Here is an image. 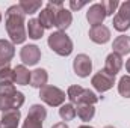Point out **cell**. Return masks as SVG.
<instances>
[{
    "label": "cell",
    "mask_w": 130,
    "mask_h": 128,
    "mask_svg": "<svg viewBox=\"0 0 130 128\" xmlns=\"http://www.w3.org/2000/svg\"><path fill=\"white\" fill-rule=\"evenodd\" d=\"M26 21H24V12L20 8V5H12L6 11V32L11 38L12 44H23L27 38L26 35Z\"/></svg>",
    "instance_id": "cell-1"
},
{
    "label": "cell",
    "mask_w": 130,
    "mask_h": 128,
    "mask_svg": "<svg viewBox=\"0 0 130 128\" xmlns=\"http://www.w3.org/2000/svg\"><path fill=\"white\" fill-rule=\"evenodd\" d=\"M52 51H55L59 56H70L73 53V41L65 32H53L48 36L47 41Z\"/></svg>",
    "instance_id": "cell-2"
},
{
    "label": "cell",
    "mask_w": 130,
    "mask_h": 128,
    "mask_svg": "<svg viewBox=\"0 0 130 128\" xmlns=\"http://www.w3.org/2000/svg\"><path fill=\"white\" fill-rule=\"evenodd\" d=\"M67 98L70 99V102L73 105H77V104H89V105H94L98 101V96L92 91L83 89L79 84H74V86H70L68 88Z\"/></svg>",
    "instance_id": "cell-3"
},
{
    "label": "cell",
    "mask_w": 130,
    "mask_h": 128,
    "mask_svg": "<svg viewBox=\"0 0 130 128\" xmlns=\"http://www.w3.org/2000/svg\"><path fill=\"white\" fill-rule=\"evenodd\" d=\"M39 98L50 107H59L65 102V92L56 86L45 84L44 88L39 89Z\"/></svg>",
    "instance_id": "cell-4"
},
{
    "label": "cell",
    "mask_w": 130,
    "mask_h": 128,
    "mask_svg": "<svg viewBox=\"0 0 130 128\" xmlns=\"http://www.w3.org/2000/svg\"><path fill=\"white\" fill-rule=\"evenodd\" d=\"M64 8V3L62 2H48L47 6L39 12V17H38V21L39 24L42 26V29H52L56 23V12Z\"/></svg>",
    "instance_id": "cell-5"
},
{
    "label": "cell",
    "mask_w": 130,
    "mask_h": 128,
    "mask_svg": "<svg viewBox=\"0 0 130 128\" xmlns=\"http://www.w3.org/2000/svg\"><path fill=\"white\" fill-rule=\"evenodd\" d=\"M113 83H115V78L110 77L109 74H106L103 69H100L97 74H94L92 78H91V84L94 86V89L97 92H100V94L107 92L109 89H112Z\"/></svg>",
    "instance_id": "cell-6"
},
{
    "label": "cell",
    "mask_w": 130,
    "mask_h": 128,
    "mask_svg": "<svg viewBox=\"0 0 130 128\" xmlns=\"http://www.w3.org/2000/svg\"><path fill=\"white\" fill-rule=\"evenodd\" d=\"M73 69L79 77H82V78L88 77L91 74V71H92L91 57L88 54H77L74 57V60H73Z\"/></svg>",
    "instance_id": "cell-7"
},
{
    "label": "cell",
    "mask_w": 130,
    "mask_h": 128,
    "mask_svg": "<svg viewBox=\"0 0 130 128\" xmlns=\"http://www.w3.org/2000/svg\"><path fill=\"white\" fill-rule=\"evenodd\" d=\"M20 57H21V62H23L24 66L26 65L33 66V65L38 63L39 59H41V50H39L38 45H33V44L24 45L21 48V51H20Z\"/></svg>",
    "instance_id": "cell-8"
},
{
    "label": "cell",
    "mask_w": 130,
    "mask_h": 128,
    "mask_svg": "<svg viewBox=\"0 0 130 128\" xmlns=\"http://www.w3.org/2000/svg\"><path fill=\"white\" fill-rule=\"evenodd\" d=\"M106 17H107V15H106V11H104V8H103L101 3H94V5H91L89 9H88V12H86V20H88V23H89L92 27L100 26V24L104 21Z\"/></svg>",
    "instance_id": "cell-9"
},
{
    "label": "cell",
    "mask_w": 130,
    "mask_h": 128,
    "mask_svg": "<svg viewBox=\"0 0 130 128\" xmlns=\"http://www.w3.org/2000/svg\"><path fill=\"white\" fill-rule=\"evenodd\" d=\"M121 68H123V57H121V56H118L117 53L107 54V57H106V60H104V68H103V71H104L106 74H109L110 77L115 78V75L120 72Z\"/></svg>",
    "instance_id": "cell-10"
},
{
    "label": "cell",
    "mask_w": 130,
    "mask_h": 128,
    "mask_svg": "<svg viewBox=\"0 0 130 128\" xmlns=\"http://www.w3.org/2000/svg\"><path fill=\"white\" fill-rule=\"evenodd\" d=\"M20 118H21V112L18 109L3 112L0 118V128H17L20 124Z\"/></svg>",
    "instance_id": "cell-11"
},
{
    "label": "cell",
    "mask_w": 130,
    "mask_h": 128,
    "mask_svg": "<svg viewBox=\"0 0 130 128\" xmlns=\"http://www.w3.org/2000/svg\"><path fill=\"white\" fill-rule=\"evenodd\" d=\"M89 39L95 44H106L109 39H110V30L109 27H106L104 24H100L95 27H91L89 29Z\"/></svg>",
    "instance_id": "cell-12"
},
{
    "label": "cell",
    "mask_w": 130,
    "mask_h": 128,
    "mask_svg": "<svg viewBox=\"0 0 130 128\" xmlns=\"http://www.w3.org/2000/svg\"><path fill=\"white\" fill-rule=\"evenodd\" d=\"M24 104V95L21 92H17L11 98H2L0 96V112L12 110V109H20Z\"/></svg>",
    "instance_id": "cell-13"
},
{
    "label": "cell",
    "mask_w": 130,
    "mask_h": 128,
    "mask_svg": "<svg viewBox=\"0 0 130 128\" xmlns=\"http://www.w3.org/2000/svg\"><path fill=\"white\" fill-rule=\"evenodd\" d=\"M73 23V15H71V11L61 8L58 12H56V23L55 26L59 29V32H65Z\"/></svg>",
    "instance_id": "cell-14"
},
{
    "label": "cell",
    "mask_w": 130,
    "mask_h": 128,
    "mask_svg": "<svg viewBox=\"0 0 130 128\" xmlns=\"http://www.w3.org/2000/svg\"><path fill=\"white\" fill-rule=\"evenodd\" d=\"M112 48L113 51L112 53H117L118 56H126L130 53V36L127 35H121L118 38L113 39V44H112Z\"/></svg>",
    "instance_id": "cell-15"
},
{
    "label": "cell",
    "mask_w": 130,
    "mask_h": 128,
    "mask_svg": "<svg viewBox=\"0 0 130 128\" xmlns=\"http://www.w3.org/2000/svg\"><path fill=\"white\" fill-rule=\"evenodd\" d=\"M47 80H48V74L44 68H36L35 71H32V75H30V86L36 88V89H41L47 84Z\"/></svg>",
    "instance_id": "cell-16"
},
{
    "label": "cell",
    "mask_w": 130,
    "mask_h": 128,
    "mask_svg": "<svg viewBox=\"0 0 130 128\" xmlns=\"http://www.w3.org/2000/svg\"><path fill=\"white\" fill-rule=\"evenodd\" d=\"M14 72H15V83L17 84H20V86L30 84V75H32V72L24 65H17L14 68Z\"/></svg>",
    "instance_id": "cell-17"
},
{
    "label": "cell",
    "mask_w": 130,
    "mask_h": 128,
    "mask_svg": "<svg viewBox=\"0 0 130 128\" xmlns=\"http://www.w3.org/2000/svg\"><path fill=\"white\" fill-rule=\"evenodd\" d=\"M76 107V115L83 121V122H89L94 115H95V109L94 105H89V104H77L74 105Z\"/></svg>",
    "instance_id": "cell-18"
},
{
    "label": "cell",
    "mask_w": 130,
    "mask_h": 128,
    "mask_svg": "<svg viewBox=\"0 0 130 128\" xmlns=\"http://www.w3.org/2000/svg\"><path fill=\"white\" fill-rule=\"evenodd\" d=\"M26 27H27V36H29L30 39H35V41H36V39H41V38H42L44 29H42V26L39 24L38 18H30Z\"/></svg>",
    "instance_id": "cell-19"
},
{
    "label": "cell",
    "mask_w": 130,
    "mask_h": 128,
    "mask_svg": "<svg viewBox=\"0 0 130 128\" xmlns=\"http://www.w3.org/2000/svg\"><path fill=\"white\" fill-rule=\"evenodd\" d=\"M15 56V47L12 42L6 41V39H0V60H8L11 62V59Z\"/></svg>",
    "instance_id": "cell-20"
},
{
    "label": "cell",
    "mask_w": 130,
    "mask_h": 128,
    "mask_svg": "<svg viewBox=\"0 0 130 128\" xmlns=\"http://www.w3.org/2000/svg\"><path fill=\"white\" fill-rule=\"evenodd\" d=\"M18 5L23 9L24 15H32L35 12H38V9L42 6V2H39V0H23Z\"/></svg>",
    "instance_id": "cell-21"
},
{
    "label": "cell",
    "mask_w": 130,
    "mask_h": 128,
    "mask_svg": "<svg viewBox=\"0 0 130 128\" xmlns=\"http://www.w3.org/2000/svg\"><path fill=\"white\" fill-rule=\"evenodd\" d=\"M27 115L32 116V118H35V119H38V121H41V122H44L45 118H47V110H45V107L41 105V104H33V105H30Z\"/></svg>",
    "instance_id": "cell-22"
},
{
    "label": "cell",
    "mask_w": 130,
    "mask_h": 128,
    "mask_svg": "<svg viewBox=\"0 0 130 128\" xmlns=\"http://www.w3.org/2000/svg\"><path fill=\"white\" fill-rule=\"evenodd\" d=\"M59 116L62 121H71L76 118V107L70 102V104H62L61 109H59Z\"/></svg>",
    "instance_id": "cell-23"
},
{
    "label": "cell",
    "mask_w": 130,
    "mask_h": 128,
    "mask_svg": "<svg viewBox=\"0 0 130 128\" xmlns=\"http://www.w3.org/2000/svg\"><path fill=\"white\" fill-rule=\"evenodd\" d=\"M118 92L124 98H130V75H123L118 81Z\"/></svg>",
    "instance_id": "cell-24"
},
{
    "label": "cell",
    "mask_w": 130,
    "mask_h": 128,
    "mask_svg": "<svg viewBox=\"0 0 130 128\" xmlns=\"http://www.w3.org/2000/svg\"><path fill=\"white\" fill-rule=\"evenodd\" d=\"M15 83V72L14 69L8 68L0 72V84H14Z\"/></svg>",
    "instance_id": "cell-25"
},
{
    "label": "cell",
    "mask_w": 130,
    "mask_h": 128,
    "mask_svg": "<svg viewBox=\"0 0 130 128\" xmlns=\"http://www.w3.org/2000/svg\"><path fill=\"white\" fill-rule=\"evenodd\" d=\"M112 24H113V29L118 30V32H126V30H129L130 29V21L124 20V18H121V17H118V15L113 17Z\"/></svg>",
    "instance_id": "cell-26"
},
{
    "label": "cell",
    "mask_w": 130,
    "mask_h": 128,
    "mask_svg": "<svg viewBox=\"0 0 130 128\" xmlns=\"http://www.w3.org/2000/svg\"><path fill=\"white\" fill-rule=\"evenodd\" d=\"M18 91L15 89L14 84H0V96L2 98H11L17 94Z\"/></svg>",
    "instance_id": "cell-27"
},
{
    "label": "cell",
    "mask_w": 130,
    "mask_h": 128,
    "mask_svg": "<svg viewBox=\"0 0 130 128\" xmlns=\"http://www.w3.org/2000/svg\"><path fill=\"white\" fill-rule=\"evenodd\" d=\"M101 5H103V8L106 11V15H113L117 8H120L118 0H104V2H101Z\"/></svg>",
    "instance_id": "cell-28"
},
{
    "label": "cell",
    "mask_w": 130,
    "mask_h": 128,
    "mask_svg": "<svg viewBox=\"0 0 130 128\" xmlns=\"http://www.w3.org/2000/svg\"><path fill=\"white\" fill-rule=\"evenodd\" d=\"M117 15L121 17V18H124V20H127V21H130V2L129 0L120 5V9H118Z\"/></svg>",
    "instance_id": "cell-29"
},
{
    "label": "cell",
    "mask_w": 130,
    "mask_h": 128,
    "mask_svg": "<svg viewBox=\"0 0 130 128\" xmlns=\"http://www.w3.org/2000/svg\"><path fill=\"white\" fill-rule=\"evenodd\" d=\"M23 128H42V122L27 115V118H26V121L23 124Z\"/></svg>",
    "instance_id": "cell-30"
},
{
    "label": "cell",
    "mask_w": 130,
    "mask_h": 128,
    "mask_svg": "<svg viewBox=\"0 0 130 128\" xmlns=\"http://www.w3.org/2000/svg\"><path fill=\"white\" fill-rule=\"evenodd\" d=\"M86 5V2H77V0H70V8L71 11H79Z\"/></svg>",
    "instance_id": "cell-31"
},
{
    "label": "cell",
    "mask_w": 130,
    "mask_h": 128,
    "mask_svg": "<svg viewBox=\"0 0 130 128\" xmlns=\"http://www.w3.org/2000/svg\"><path fill=\"white\" fill-rule=\"evenodd\" d=\"M9 63H11V62H8V60H0V72H2L3 69H8V68H9Z\"/></svg>",
    "instance_id": "cell-32"
},
{
    "label": "cell",
    "mask_w": 130,
    "mask_h": 128,
    "mask_svg": "<svg viewBox=\"0 0 130 128\" xmlns=\"http://www.w3.org/2000/svg\"><path fill=\"white\" fill-rule=\"evenodd\" d=\"M52 128H70V127H68L65 122H58V124H55Z\"/></svg>",
    "instance_id": "cell-33"
},
{
    "label": "cell",
    "mask_w": 130,
    "mask_h": 128,
    "mask_svg": "<svg viewBox=\"0 0 130 128\" xmlns=\"http://www.w3.org/2000/svg\"><path fill=\"white\" fill-rule=\"evenodd\" d=\"M126 69H127V72L130 74V59L127 60V62H126Z\"/></svg>",
    "instance_id": "cell-34"
},
{
    "label": "cell",
    "mask_w": 130,
    "mask_h": 128,
    "mask_svg": "<svg viewBox=\"0 0 130 128\" xmlns=\"http://www.w3.org/2000/svg\"><path fill=\"white\" fill-rule=\"evenodd\" d=\"M79 128H94V127H89V125H80Z\"/></svg>",
    "instance_id": "cell-35"
},
{
    "label": "cell",
    "mask_w": 130,
    "mask_h": 128,
    "mask_svg": "<svg viewBox=\"0 0 130 128\" xmlns=\"http://www.w3.org/2000/svg\"><path fill=\"white\" fill-rule=\"evenodd\" d=\"M104 128H115V127H112V125H106Z\"/></svg>",
    "instance_id": "cell-36"
},
{
    "label": "cell",
    "mask_w": 130,
    "mask_h": 128,
    "mask_svg": "<svg viewBox=\"0 0 130 128\" xmlns=\"http://www.w3.org/2000/svg\"><path fill=\"white\" fill-rule=\"evenodd\" d=\"M0 21H2V14H0Z\"/></svg>",
    "instance_id": "cell-37"
}]
</instances>
